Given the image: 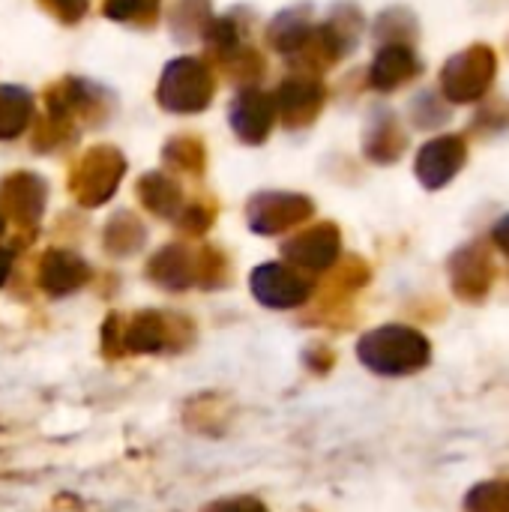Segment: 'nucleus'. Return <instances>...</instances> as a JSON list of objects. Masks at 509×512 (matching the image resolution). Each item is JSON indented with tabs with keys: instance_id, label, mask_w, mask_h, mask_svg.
<instances>
[{
	"instance_id": "4",
	"label": "nucleus",
	"mask_w": 509,
	"mask_h": 512,
	"mask_svg": "<svg viewBox=\"0 0 509 512\" xmlns=\"http://www.w3.org/2000/svg\"><path fill=\"white\" fill-rule=\"evenodd\" d=\"M450 273H453V288L462 300H480L492 285V261L480 246L462 249L453 258Z\"/></svg>"
},
{
	"instance_id": "2",
	"label": "nucleus",
	"mask_w": 509,
	"mask_h": 512,
	"mask_svg": "<svg viewBox=\"0 0 509 512\" xmlns=\"http://www.w3.org/2000/svg\"><path fill=\"white\" fill-rule=\"evenodd\" d=\"M495 72H498L495 51L489 45H471L444 66V75H441L444 96L453 102H474L492 87Z\"/></svg>"
},
{
	"instance_id": "5",
	"label": "nucleus",
	"mask_w": 509,
	"mask_h": 512,
	"mask_svg": "<svg viewBox=\"0 0 509 512\" xmlns=\"http://www.w3.org/2000/svg\"><path fill=\"white\" fill-rule=\"evenodd\" d=\"M465 504L468 512H509V480L477 486Z\"/></svg>"
},
{
	"instance_id": "1",
	"label": "nucleus",
	"mask_w": 509,
	"mask_h": 512,
	"mask_svg": "<svg viewBox=\"0 0 509 512\" xmlns=\"http://www.w3.org/2000/svg\"><path fill=\"white\" fill-rule=\"evenodd\" d=\"M360 360L381 375H408L426 366L429 342L411 327H381L360 342Z\"/></svg>"
},
{
	"instance_id": "6",
	"label": "nucleus",
	"mask_w": 509,
	"mask_h": 512,
	"mask_svg": "<svg viewBox=\"0 0 509 512\" xmlns=\"http://www.w3.org/2000/svg\"><path fill=\"white\" fill-rule=\"evenodd\" d=\"M378 72H384L387 78L381 81V84H399V81H405V78H411L414 72H417V60H414V54L408 51V48H390L384 57H381V69Z\"/></svg>"
},
{
	"instance_id": "7",
	"label": "nucleus",
	"mask_w": 509,
	"mask_h": 512,
	"mask_svg": "<svg viewBox=\"0 0 509 512\" xmlns=\"http://www.w3.org/2000/svg\"><path fill=\"white\" fill-rule=\"evenodd\" d=\"M492 240H495V246H498L504 255H509V216H504V219L495 225V231H492Z\"/></svg>"
},
{
	"instance_id": "3",
	"label": "nucleus",
	"mask_w": 509,
	"mask_h": 512,
	"mask_svg": "<svg viewBox=\"0 0 509 512\" xmlns=\"http://www.w3.org/2000/svg\"><path fill=\"white\" fill-rule=\"evenodd\" d=\"M468 159V144L459 135H444L429 141L417 156V174L429 189H441L450 183Z\"/></svg>"
}]
</instances>
